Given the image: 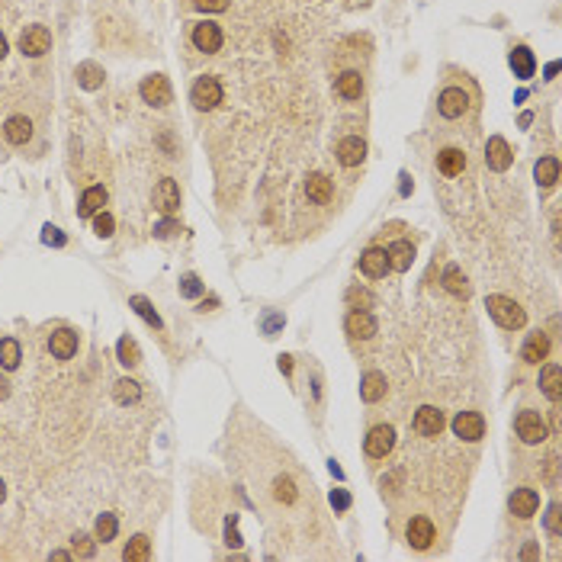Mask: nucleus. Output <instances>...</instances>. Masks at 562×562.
Wrapping results in <instances>:
<instances>
[{"label":"nucleus","instance_id":"1","mask_svg":"<svg viewBox=\"0 0 562 562\" xmlns=\"http://www.w3.org/2000/svg\"><path fill=\"white\" fill-rule=\"evenodd\" d=\"M485 309L488 315L498 321L501 328H508V331H517V328L527 325V315H524V309H520L514 299H508V296H488L485 299Z\"/></svg>","mask_w":562,"mask_h":562},{"label":"nucleus","instance_id":"2","mask_svg":"<svg viewBox=\"0 0 562 562\" xmlns=\"http://www.w3.org/2000/svg\"><path fill=\"white\" fill-rule=\"evenodd\" d=\"M190 100H193L196 109H216L222 103V84H218V77H212V74L196 77L193 90H190Z\"/></svg>","mask_w":562,"mask_h":562},{"label":"nucleus","instance_id":"3","mask_svg":"<svg viewBox=\"0 0 562 562\" xmlns=\"http://www.w3.org/2000/svg\"><path fill=\"white\" fill-rule=\"evenodd\" d=\"M514 428H517V437L524 440V444H543L546 437H549L546 421L540 418L537 411H520L517 421H514Z\"/></svg>","mask_w":562,"mask_h":562},{"label":"nucleus","instance_id":"4","mask_svg":"<svg viewBox=\"0 0 562 562\" xmlns=\"http://www.w3.org/2000/svg\"><path fill=\"white\" fill-rule=\"evenodd\" d=\"M51 49V33L45 26H26V33L19 35V51L29 58H42L45 51Z\"/></svg>","mask_w":562,"mask_h":562},{"label":"nucleus","instance_id":"5","mask_svg":"<svg viewBox=\"0 0 562 562\" xmlns=\"http://www.w3.org/2000/svg\"><path fill=\"white\" fill-rule=\"evenodd\" d=\"M437 109H440V116L444 119L466 116V109H469V93L463 90V87H447V90L440 93V100H437Z\"/></svg>","mask_w":562,"mask_h":562},{"label":"nucleus","instance_id":"6","mask_svg":"<svg viewBox=\"0 0 562 562\" xmlns=\"http://www.w3.org/2000/svg\"><path fill=\"white\" fill-rule=\"evenodd\" d=\"M367 456H373V460H383V456L392 453L395 447V431L389 428V424H376V428L367 434Z\"/></svg>","mask_w":562,"mask_h":562},{"label":"nucleus","instance_id":"7","mask_svg":"<svg viewBox=\"0 0 562 562\" xmlns=\"http://www.w3.org/2000/svg\"><path fill=\"white\" fill-rule=\"evenodd\" d=\"M138 93H142L145 103H152V106H168L170 103V84L164 74H152L145 77L142 87H138Z\"/></svg>","mask_w":562,"mask_h":562},{"label":"nucleus","instance_id":"8","mask_svg":"<svg viewBox=\"0 0 562 562\" xmlns=\"http://www.w3.org/2000/svg\"><path fill=\"white\" fill-rule=\"evenodd\" d=\"M511 161H514L511 145L504 142L501 135H492V138H488V145H485V164L492 170H498V174H501V170L511 168Z\"/></svg>","mask_w":562,"mask_h":562},{"label":"nucleus","instance_id":"9","mask_svg":"<svg viewBox=\"0 0 562 562\" xmlns=\"http://www.w3.org/2000/svg\"><path fill=\"white\" fill-rule=\"evenodd\" d=\"M444 411L434 408V405H421L418 411H415V431L424 437H437L440 431H444Z\"/></svg>","mask_w":562,"mask_h":562},{"label":"nucleus","instance_id":"10","mask_svg":"<svg viewBox=\"0 0 562 562\" xmlns=\"http://www.w3.org/2000/svg\"><path fill=\"white\" fill-rule=\"evenodd\" d=\"M193 45L206 55H216L222 49V26L218 23H196L193 26Z\"/></svg>","mask_w":562,"mask_h":562},{"label":"nucleus","instance_id":"11","mask_svg":"<svg viewBox=\"0 0 562 562\" xmlns=\"http://www.w3.org/2000/svg\"><path fill=\"white\" fill-rule=\"evenodd\" d=\"M405 537H408V543L415 546V549H428V546L437 540V530L428 517H411L408 527H405Z\"/></svg>","mask_w":562,"mask_h":562},{"label":"nucleus","instance_id":"12","mask_svg":"<svg viewBox=\"0 0 562 562\" xmlns=\"http://www.w3.org/2000/svg\"><path fill=\"white\" fill-rule=\"evenodd\" d=\"M453 434L463 437V440H479L485 434V421H482L479 411H460L453 418Z\"/></svg>","mask_w":562,"mask_h":562},{"label":"nucleus","instance_id":"13","mask_svg":"<svg viewBox=\"0 0 562 562\" xmlns=\"http://www.w3.org/2000/svg\"><path fill=\"white\" fill-rule=\"evenodd\" d=\"M363 158H367V142H363V138L347 135V138L337 142V161H341L344 168H357Z\"/></svg>","mask_w":562,"mask_h":562},{"label":"nucleus","instance_id":"14","mask_svg":"<svg viewBox=\"0 0 562 562\" xmlns=\"http://www.w3.org/2000/svg\"><path fill=\"white\" fill-rule=\"evenodd\" d=\"M49 351H51V357H58V360H71L77 353V335L71 328H58V331L49 337Z\"/></svg>","mask_w":562,"mask_h":562},{"label":"nucleus","instance_id":"15","mask_svg":"<svg viewBox=\"0 0 562 562\" xmlns=\"http://www.w3.org/2000/svg\"><path fill=\"white\" fill-rule=\"evenodd\" d=\"M360 270H363V277H369V280L386 277L389 273V254L383 251V248H369V251L360 257Z\"/></svg>","mask_w":562,"mask_h":562},{"label":"nucleus","instance_id":"16","mask_svg":"<svg viewBox=\"0 0 562 562\" xmlns=\"http://www.w3.org/2000/svg\"><path fill=\"white\" fill-rule=\"evenodd\" d=\"M508 508H511L514 517H533L540 508V495L533 488H517L511 495V501H508Z\"/></svg>","mask_w":562,"mask_h":562},{"label":"nucleus","instance_id":"17","mask_svg":"<svg viewBox=\"0 0 562 562\" xmlns=\"http://www.w3.org/2000/svg\"><path fill=\"white\" fill-rule=\"evenodd\" d=\"M344 328H347V335H351V337H360V341H367V337L376 335V319H373L369 312L357 309V312H351V315H347Z\"/></svg>","mask_w":562,"mask_h":562},{"label":"nucleus","instance_id":"18","mask_svg":"<svg viewBox=\"0 0 562 562\" xmlns=\"http://www.w3.org/2000/svg\"><path fill=\"white\" fill-rule=\"evenodd\" d=\"M154 202H158V209H161V212H177V209H180V186H177V180L164 177V180L158 184Z\"/></svg>","mask_w":562,"mask_h":562},{"label":"nucleus","instance_id":"19","mask_svg":"<svg viewBox=\"0 0 562 562\" xmlns=\"http://www.w3.org/2000/svg\"><path fill=\"white\" fill-rule=\"evenodd\" d=\"M3 138H7L10 145H26L33 138V122L26 116H10L7 122H3Z\"/></svg>","mask_w":562,"mask_h":562},{"label":"nucleus","instance_id":"20","mask_svg":"<svg viewBox=\"0 0 562 562\" xmlns=\"http://www.w3.org/2000/svg\"><path fill=\"white\" fill-rule=\"evenodd\" d=\"M437 170L444 177H460L466 170V154L460 148H444V152L437 154Z\"/></svg>","mask_w":562,"mask_h":562},{"label":"nucleus","instance_id":"21","mask_svg":"<svg viewBox=\"0 0 562 562\" xmlns=\"http://www.w3.org/2000/svg\"><path fill=\"white\" fill-rule=\"evenodd\" d=\"M511 67H514V74H517L520 81H530L533 71H537V58H533V51H530L527 45L511 49Z\"/></svg>","mask_w":562,"mask_h":562},{"label":"nucleus","instance_id":"22","mask_svg":"<svg viewBox=\"0 0 562 562\" xmlns=\"http://www.w3.org/2000/svg\"><path fill=\"white\" fill-rule=\"evenodd\" d=\"M305 193H309V200L319 202V206H328L331 196H335V190H331V180L325 174H309L305 177Z\"/></svg>","mask_w":562,"mask_h":562},{"label":"nucleus","instance_id":"23","mask_svg":"<svg viewBox=\"0 0 562 562\" xmlns=\"http://www.w3.org/2000/svg\"><path fill=\"white\" fill-rule=\"evenodd\" d=\"M103 206H106V186H90V190H84V196H81L77 216H81V218H90V216H97Z\"/></svg>","mask_w":562,"mask_h":562},{"label":"nucleus","instance_id":"24","mask_svg":"<svg viewBox=\"0 0 562 562\" xmlns=\"http://www.w3.org/2000/svg\"><path fill=\"white\" fill-rule=\"evenodd\" d=\"M524 360L527 363H540L546 360V353H549V335L546 331H533V335L527 337V344H524Z\"/></svg>","mask_w":562,"mask_h":562},{"label":"nucleus","instance_id":"25","mask_svg":"<svg viewBox=\"0 0 562 562\" xmlns=\"http://www.w3.org/2000/svg\"><path fill=\"white\" fill-rule=\"evenodd\" d=\"M540 389H543V395L546 399H553V402L562 399V369L556 367V363L543 367V373H540Z\"/></svg>","mask_w":562,"mask_h":562},{"label":"nucleus","instance_id":"26","mask_svg":"<svg viewBox=\"0 0 562 562\" xmlns=\"http://www.w3.org/2000/svg\"><path fill=\"white\" fill-rule=\"evenodd\" d=\"M444 286H447V293H453L456 299H469V280H466V273L456 264H450L444 270Z\"/></svg>","mask_w":562,"mask_h":562},{"label":"nucleus","instance_id":"27","mask_svg":"<svg viewBox=\"0 0 562 562\" xmlns=\"http://www.w3.org/2000/svg\"><path fill=\"white\" fill-rule=\"evenodd\" d=\"M386 254H389V270H408L411 260H415V244L411 241H395Z\"/></svg>","mask_w":562,"mask_h":562},{"label":"nucleus","instance_id":"28","mask_svg":"<svg viewBox=\"0 0 562 562\" xmlns=\"http://www.w3.org/2000/svg\"><path fill=\"white\" fill-rule=\"evenodd\" d=\"M74 77L84 90H97V87L103 84V67L97 65V61H84V65H77Z\"/></svg>","mask_w":562,"mask_h":562},{"label":"nucleus","instance_id":"29","mask_svg":"<svg viewBox=\"0 0 562 562\" xmlns=\"http://www.w3.org/2000/svg\"><path fill=\"white\" fill-rule=\"evenodd\" d=\"M360 395H363V402H379L383 395H386V376L383 373H367L363 376V386H360Z\"/></svg>","mask_w":562,"mask_h":562},{"label":"nucleus","instance_id":"30","mask_svg":"<svg viewBox=\"0 0 562 562\" xmlns=\"http://www.w3.org/2000/svg\"><path fill=\"white\" fill-rule=\"evenodd\" d=\"M337 93H341L344 100H360L363 97V77L357 74V71H344V74L337 77Z\"/></svg>","mask_w":562,"mask_h":562},{"label":"nucleus","instance_id":"31","mask_svg":"<svg viewBox=\"0 0 562 562\" xmlns=\"http://www.w3.org/2000/svg\"><path fill=\"white\" fill-rule=\"evenodd\" d=\"M533 177H537V184L543 186V190L556 186V180H559V161L556 158H540L537 168H533Z\"/></svg>","mask_w":562,"mask_h":562},{"label":"nucleus","instance_id":"32","mask_svg":"<svg viewBox=\"0 0 562 562\" xmlns=\"http://www.w3.org/2000/svg\"><path fill=\"white\" fill-rule=\"evenodd\" d=\"M19 360H23V347H19V341L17 337H3V341H0V367L17 369Z\"/></svg>","mask_w":562,"mask_h":562},{"label":"nucleus","instance_id":"33","mask_svg":"<svg viewBox=\"0 0 562 562\" xmlns=\"http://www.w3.org/2000/svg\"><path fill=\"white\" fill-rule=\"evenodd\" d=\"M122 559H126V562L152 559V543H148V537H132V540H129L126 549H122Z\"/></svg>","mask_w":562,"mask_h":562},{"label":"nucleus","instance_id":"34","mask_svg":"<svg viewBox=\"0 0 562 562\" xmlns=\"http://www.w3.org/2000/svg\"><path fill=\"white\" fill-rule=\"evenodd\" d=\"M116 530H119L116 514H100L97 517V527H93V540L97 543H109V540L116 537Z\"/></svg>","mask_w":562,"mask_h":562},{"label":"nucleus","instance_id":"35","mask_svg":"<svg viewBox=\"0 0 562 562\" xmlns=\"http://www.w3.org/2000/svg\"><path fill=\"white\" fill-rule=\"evenodd\" d=\"M113 395H116V402L119 405H132L142 399V386L135 383V379H119L116 389H113Z\"/></svg>","mask_w":562,"mask_h":562},{"label":"nucleus","instance_id":"36","mask_svg":"<svg viewBox=\"0 0 562 562\" xmlns=\"http://www.w3.org/2000/svg\"><path fill=\"white\" fill-rule=\"evenodd\" d=\"M116 353H119V363L122 367H138L142 363V353H138V344H135L132 337H119Z\"/></svg>","mask_w":562,"mask_h":562},{"label":"nucleus","instance_id":"37","mask_svg":"<svg viewBox=\"0 0 562 562\" xmlns=\"http://www.w3.org/2000/svg\"><path fill=\"white\" fill-rule=\"evenodd\" d=\"M129 305H132V309L138 312V315H142V319L148 321V325H152V328H161V319H158V312L152 309V303H148V299H145V296H132V299H129Z\"/></svg>","mask_w":562,"mask_h":562},{"label":"nucleus","instance_id":"38","mask_svg":"<svg viewBox=\"0 0 562 562\" xmlns=\"http://www.w3.org/2000/svg\"><path fill=\"white\" fill-rule=\"evenodd\" d=\"M113 228H116V218L109 216V212H97L93 216V232H97V238H109L113 235Z\"/></svg>","mask_w":562,"mask_h":562},{"label":"nucleus","instance_id":"39","mask_svg":"<svg viewBox=\"0 0 562 562\" xmlns=\"http://www.w3.org/2000/svg\"><path fill=\"white\" fill-rule=\"evenodd\" d=\"M74 553L81 556V559H93V553H97V540H90L87 533H77L74 537Z\"/></svg>","mask_w":562,"mask_h":562},{"label":"nucleus","instance_id":"40","mask_svg":"<svg viewBox=\"0 0 562 562\" xmlns=\"http://www.w3.org/2000/svg\"><path fill=\"white\" fill-rule=\"evenodd\" d=\"M273 488H277V492H273V495H277L280 501H286V504H289V501H293V498H296L293 479H277V482H273Z\"/></svg>","mask_w":562,"mask_h":562},{"label":"nucleus","instance_id":"41","mask_svg":"<svg viewBox=\"0 0 562 562\" xmlns=\"http://www.w3.org/2000/svg\"><path fill=\"white\" fill-rule=\"evenodd\" d=\"M546 530L553 533V537H559V530H562V524H559V504H549L546 508Z\"/></svg>","mask_w":562,"mask_h":562},{"label":"nucleus","instance_id":"42","mask_svg":"<svg viewBox=\"0 0 562 562\" xmlns=\"http://www.w3.org/2000/svg\"><path fill=\"white\" fill-rule=\"evenodd\" d=\"M180 293H184V296H200L202 293L200 277H196V273H186V277L180 280Z\"/></svg>","mask_w":562,"mask_h":562},{"label":"nucleus","instance_id":"43","mask_svg":"<svg viewBox=\"0 0 562 562\" xmlns=\"http://www.w3.org/2000/svg\"><path fill=\"white\" fill-rule=\"evenodd\" d=\"M42 241H45V244H51V248H65L67 238L61 235V232H58L55 225H45V228H42Z\"/></svg>","mask_w":562,"mask_h":562},{"label":"nucleus","instance_id":"44","mask_svg":"<svg viewBox=\"0 0 562 562\" xmlns=\"http://www.w3.org/2000/svg\"><path fill=\"white\" fill-rule=\"evenodd\" d=\"M177 232H180V222H174V218H164V222L154 225V238H170Z\"/></svg>","mask_w":562,"mask_h":562},{"label":"nucleus","instance_id":"45","mask_svg":"<svg viewBox=\"0 0 562 562\" xmlns=\"http://www.w3.org/2000/svg\"><path fill=\"white\" fill-rule=\"evenodd\" d=\"M200 10H206V13H222V10H228V0H193Z\"/></svg>","mask_w":562,"mask_h":562},{"label":"nucleus","instance_id":"46","mask_svg":"<svg viewBox=\"0 0 562 562\" xmlns=\"http://www.w3.org/2000/svg\"><path fill=\"white\" fill-rule=\"evenodd\" d=\"M331 504H335L337 511H347V508H351V495H347L344 488H335V492H331Z\"/></svg>","mask_w":562,"mask_h":562},{"label":"nucleus","instance_id":"47","mask_svg":"<svg viewBox=\"0 0 562 562\" xmlns=\"http://www.w3.org/2000/svg\"><path fill=\"white\" fill-rule=\"evenodd\" d=\"M347 299H351V303H363V305L373 303V296H369V293H360V289H351V293H347Z\"/></svg>","mask_w":562,"mask_h":562},{"label":"nucleus","instance_id":"48","mask_svg":"<svg viewBox=\"0 0 562 562\" xmlns=\"http://www.w3.org/2000/svg\"><path fill=\"white\" fill-rule=\"evenodd\" d=\"M225 537H228V543H232V546H238V543H241V540H238V530H235V517L228 520V527H225Z\"/></svg>","mask_w":562,"mask_h":562},{"label":"nucleus","instance_id":"49","mask_svg":"<svg viewBox=\"0 0 562 562\" xmlns=\"http://www.w3.org/2000/svg\"><path fill=\"white\" fill-rule=\"evenodd\" d=\"M280 369L283 373H293V357H280Z\"/></svg>","mask_w":562,"mask_h":562},{"label":"nucleus","instance_id":"50","mask_svg":"<svg viewBox=\"0 0 562 562\" xmlns=\"http://www.w3.org/2000/svg\"><path fill=\"white\" fill-rule=\"evenodd\" d=\"M7 49H10V45H7V35L0 33V61L7 58Z\"/></svg>","mask_w":562,"mask_h":562},{"label":"nucleus","instance_id":"51","mask_svg":"<svg viewBox=\"0 0 562 562\" xmlns=\"http://www.w3.org/2000/svg\"><path fill=\"white\" fill-rule=\"evenodd\" d=\"M7 395H10V383L7 379H0V399H7Z\"/></svg>","mask_w":562,"mask_h":562},{"label":"nucleus","instance_id":"52","mask_svg":"<svg viewBox=\"0 0 562 562\" xmlns=\"http://www.w3.org/2000/svg\"><path fill=\"white\" fill-rule=\"evenodd\" d=\"M533 556H540V549L537 546H527V549H524V559H533Z\"/></svg>","mask_w":562,"mask_h":562},{"label":"nucleus","instance_id":"53","mask_svg":"<svg viewBox=\"0 0 562 562\" xmlns=\"http://www.w3.org/2000/svg\"><path fill=\"white\" fill-rule=\"evenodd\" d=\"M51 559H61V562H65V559H71V553H65V549H55V553H51Z\"/></svg>","mask_w":562,"mask_h":562},{"label":"nucleus","instance_id":"54","mask_svg":"<svg viewBox=\"0 0 562 562\" xmlns=\"http://www.w3.org/2000/svg\"><path fill=\"white\" fill-rule=\"evenodd\" d=\"M7 498V485H3V479H0V501Z\"/></svg>","mask_w":562,"mask_h":562}]
</instances>
